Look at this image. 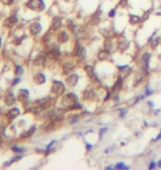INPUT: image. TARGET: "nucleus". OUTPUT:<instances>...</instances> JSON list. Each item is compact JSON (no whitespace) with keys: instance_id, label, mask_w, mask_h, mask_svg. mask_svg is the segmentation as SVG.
<instances>
[{"instance_id":"c756f323","label":"nucleus","mask_w":161,"mask_h":170,"mask_svg":"<svg viewBox=\"0 0 161 170\" xmlns=\"http://www.w3.org/2000/svg\"><path fill=\"white\" fill-rule=\"evenodd\" d=\"M119 111H120V117L123 118L125 115H126V113H127V109L126 108H120Z\"/></svg>"},{"instance_id":"6e6552de","label":"nucleus","mask_w":161,"mask_h":170,"mask_svg":"<svg viewBox=\"0 0 161 170\" xmlns=\"http://www.w3.org/2000/svg\"><path fill=\"white\" fill-rule=\"evenodd\" d=\"M5 102L8 106H11L16 103V96L12 93H7L6 96H5Z\"/></svg>"},{"instance_id":"a18cd8bd","label":"nucleus","mask_w":161,"mask_h":170,"mask_svg":"<svg viewBox=\"0 0 161 170\" xmlns=\"http://www.w3.org/2000/svg\"><path fill=\"white\" fill-rule=\"evenodd\" d=\"M0 45H1V38H0Z\"/></svg>"},{"instance_id":"79ce46f5","label":"nucleus","mask_w":161,"mask_h":170,"mask_svg":"<svg viewBox=\"0 0 161 170\" xmlns=\"http://www.w3.org/2000/svg\"><path fill=\"white\" fill-rule=\"evenodd\" d=\"M159 139H161V132L159 134V135H158V137L156 138V140H159Z\"/></svg>"},{"instance_id":"9b49d317","label":"nucleus","mask_w":161,"mask_h":170,"mask_svg":"<svg viewBox=\"0 0 161 170\" xmlns=\"http://www.w3.org/2000/svg\"><path fill=\"white\" fill-rule=\"evenodd\" d=\"M44 62H45V55H44V53H40L35 57V60L33 61V64L37 65V66H40V65H43Z\"/></svg>"},{"instance_id":"9d476101","label":"nucleus","mask_w":161,"mask_h":170,"mask_svg":"<svg viewBox=\"0 0 161 170\" xmlns=\"http://www.w3.org/2000/svg\"><path fill=\"white\" fill-rule=\"evenodd\" d=\"M41 25L40 23H38V22H34V23H32L31 27H30V32H31L33 36H37L39 34L40 32H41Z\"/></svg>"},{"instance_id":"f03ea898","label":"nucleus","mask_w":161,"mask_h":170,"mask_svg":"<svg viewBox=\"0 0 161 170\" xmlns=\"http://www.w3.org/2000/svg\"><path fill=\"white\" fill-rule=\"evenodd\" d=\"M27 7L34 11H43L45 5H44L43 0H29L27 2Z\"/></svg>"},{"instance_id":"2f4dec72","label":"nucleus","mask_w":161,"mask_h":170,"mask_svg":"<svg viewBox=\"0 0 161 170\" xmlns=\"http://www.w3.org/2000/svg\"><path fill=\"white\" fill-rule=\"evenodd\" d=\"M107 130H108V128H107V127H105V128H102V129H100V132H99V137L102 138L103 134H104L105 132H107Z\"/></svg>"},{"instance_id":"0eeeda50","label":"nucleus","mask_w":161,"mask_h":170,"mask_svg":"<svg viewBox=\"0 0 161 170\" xmlns=\"http://www.w3.org/2000/svg\"><path fill=\"white\" fill-rule=\"evenodd\" d=\"M17 21H18L17 17H16V16H12V17H9L8 19H6L3 25H5L6 28H12L13 25L17 23Z\"/></svg>"},{"instance_id":"4468645a","label":"nucleus","mask_w":161,"mask_h":170,"mask_svg":"<svg viewBox=\"0 0 161 170\" xmlns=\"http://www.w3.org/2000/svg\"><path fill=\"white\" fill-rule=\"evenodd\" d=\"M17 97H18L19 101H27L29 97V92L27 89H20Z\"/></svg>"},{"instance_id":"473e14b6","label":"nucleus","mask_w":161,"mask_h":170,"mask_svg":"<svg viewBox=\"0 0 161 170\" xmlns=\"http://www.w3.org/2000/svg\"><path fill=\"white\" fill-rule=\"evenodd\" d=\"M148 17H149V11H146L145 16H143V18H141V21H146V20L148 19Z\"/></svg>"},{"instance_id":"1a4fd4ad","label":"nucleus","mask_w":161,"mask_h":170,"mask_svg":"<svg viewBox=\"0 0 161 170\" xmlns=\"http://www.w3.org/2000/svg\"><path fill=\"white\" fill-rule=\"evenodd\" d=\"M19 114H20L19 108H17V107H13V108H11V109L7 113V117H8L9 119H14L16 117H18Z\"/></svg>"},{"instance_id":"c03bdc74","label":"nucleus","mask_w":161,"mask_h":170,"mask_svg":"<svg viewBox=\"0 0 161 170\" xmlns=\"http://www.w3.org/2000/svg\"><path fill=\"white\" fill-rule=\"evenodd\" d=\"M64 1H66V2H68V1H70V0H64Z\"/></svg>"},{"instance_id":"ea45409f","label":"nucleus","mask_w":161,"mask_h":170,"mask_svg":"<svg viewBox=\"0 0 161 170\" xmlns=\"http://www.w3.org/2000/svg\"><path fill=\"white\" fill-rule=\"evenodd\" d=\"M19 81H20L19 79H17V80H14V81H13V83H12V85H16V84H18Z\"/></svg>"},{"instance_id":"a19ab883","label":"nucleus","mask_w":161,"mask_h":170,"mask_svg":"<svg viewBox=\"0 0 161 170\" xmlns=\"http://www.w3.org/2000/svg\"><path fill=\"white\" fill-rule=\"evenodd\" d=\"M92 147H93V146L89 145V144H87V145H86V148L88 149V150H89V149H92Z\"/></svg>"},{"instance_id":"4be33fe9","label":"nucleus","mask_w":161,"mask_h":170,"mask_svg":"<svg viewBox=\"0 0 161 170\" xmlns=\"http://www.w3.org/2000/svg\"><path fill=\"white\" fill-rule=\"evenodd\" d=\"M34 132H35V126H32L31 128L28 130V132H22V137H25V138H27V137H30L31 135H33V134H34Z\"/></svg>"},{"instance_id":"f257e3e1","label":"nucleus","mask_w":161,"mask_h":170,"mask_svg":"<svg viewBox=\"0 0 161 170\" xmlns=\"http://www.w3.org/2000/svg\"><path fill=\"white\" fill-rule=\"evenodd\" d=\"M76 104H77V97L73 93H68L63 97V105L70 109H75Z\"/></svg>"},{"instance_id":"7ed1b4c3","label":"nucleus","mask_w":161,"mask_h":170,"mask_svg":"<svg viewBox=\"0 0 161 170\" xmlns=\"http://www.w3.org/2000/svg\"><path fill=\"white\" fill-rule=\"evenodd\" d=\"M65 91V86L62 82L60 81H54L53 85H52V92L55 95H62Z\"/></svg>"},{"instance_id":"ddd939ff","label":"nucleus","mask_w":161,"mask_h":170,"mask_svg":"<svg viewBox=\"0 0 161 170\" xmlns=\"http://www.w3.org/2000/svg\"><path fill=\"white\" fill-rule=\"evenodd\" d=\"M75 54L77 55V57H85V55H86V51H85V49H84V46H82V45H80V44H77L76 45V50H75Z\"/></svg>"},{"instance_id":"f3484780","label":"nucleus","mask_w":161,"mask_h":170,"mask_svg":"<svg viewBox=\"0 0 161 170\" xmlns=\"http://www.w3.org/2000/svg\"><path fill=\"white\" fill-rule=\"evenodd\" d=\"M149 61H150V54H149V53H146V54H143V63H145V74H148Z\"/></svg>"},{"instance_id":"dca6fc26","label":"nucleus","mask_w":161,"mask_h":170,"mask_svg":"<svg viewBox=\"0 0 161 170\" xmlns=\"http://www.w3.org/2000/svg\"><path fill=\"white\" fill-rule=\"evenodd\" d=\"M61 23H62V20H61V18H59V17H54L53 18V20H52V29L53 30H56V29H59L60 28V25H61Z\"/></svg>"},{"instance_id":"72a5a7b5","label":"nucleus","mask_w":161,"mask_h":170,"mask_svg":"<svg viewBox=\"0 0 161 170\" xmlns=\"http://www.w3.org/2000/svg\"><path fill=\"white\" fill-rule=\"evenodd\" d=\"M25 38V36H22L20 39H18V40H14V44H20L21 43V40H23V39Z\"/></svg>"},{"instance_id":"423d86ee","label":"nucleus","mask_w":161,"mask_h":170,"mask_svg":"<svg viewBox=\"0 0 161 170\" xmlns=\"http://www.w3.org/2000/svg\"><path fill=\"white\" fill-rule=\"evenodd\" d=\"M85 71H86V73H87V75L89 76L93 81H95V82H99V80H98V77L96 76V74H95V72H94V69L91 66V65H86L85 66Z\"/></svg>"},{"instance_id":"2eb2a0df","label":"nucleus","mask_w":161,"mask_h":170,"mask_svg":"<svg viewBox=\"0 0 161 170\" xmlns=\"http://www.w3.org/2000/svg\"><path fill=\"white\" fill-rule=\"evenodd\" d=\"M57 40H59L60 43H65V42H68V34L66 32L61 31L59 33V36H57Z\"/></svg>"},{"instance_id":"cd10ccee","label":"nucleus","mask_w":161,"mask_h":170,"mask_svg":"<svg viewBox=\"0 0 161 170\" xmlns=\"http://www.w3.org/2000/svg\"><path fill=\"white\" fill-rule=\"evenodd\" d=\"M159 40H160L159 38L152 39V40H151V46H152V48H156V46L158 45V43H159Z\"/></svg>"},{"instance_id":"39448f33","label":"nucleus","mask_w":161,"mask_h":170,"mask_svg":"<svg viewBox=\"0 0 161 170\" xmlns=\"http://www.w3.org/2000/svg\"><path fill=\"white\" fill-rule=\"evenodd\" d=\"M49 55L52 57V59H54V60H57L59 57H61V51H60V49H59V46H57V45L53 44V45L50 48Z\"/></svg>"},{"instance_id":"412c9836","label":"nucleus","mask_w":161,"mask_h":170,"mask_svg":"<svg viewBox=\"0 0 161 170\" xmlns=\"http://www.w3.org/2000/svg\"><path fill=\"white\" fill-rule=\"evenodd\" d=\"M94 96H95V93H94L93 89H87L84 93V98L85 100H93Z\"/></svg>"},{"instance_id":"bb28decb","label":"nucleus","mask_w":161,"mask_h":170,"mask_svg":"<svg viewBox=\"0 0 161 170\" xmlns=\"http://www.w3.org/2000/svg\"><path fill=\"white\" fill-rule=\"evenodd\" d=\"M14 72H16V74H17V75H21V74L23 73V69H22L20 65H17V66H16V69H14Z\"/></svg>"},{"instance_id":"5701e85b","label":"nucleus","mask_w":161,"mask_h":170,"mask_svg":"<svg viewBox=\"0 0 161 170\" xmlns=\"http://www.w3.org/2000/svg\"><path fill=\"white\" fill-rule=\"evenodd\" d=\"M129 21L131 25H137L138 22H140L141 21V19L138 17V16H134V14H131L129 17Z\"/></svg>"},{"instance_id":"b1692460","label":"nucleus","mask_w":161,"mask_h":170,"mask_svg":"<svg viewBox=\"0 0 161 170\" xmlns=\"http://www.w3.org/2000/svg\"><path fill=\"white\" fill-rule=\"evenodd\" d=\"M128 48H129V42H128V41L124 40V41L119 42V49L121 51H125L126 49H128Z\"/></svg>"},{"instance_id":"c85d7f7f","label":"nucleus","mask_w":161,"mask_h":170,"mask_svg":"<svg viewBox=\"0 0 161 170\" xmlns=\"http://www.w3.org/2000/svg\"><path fill=\"white\" fill-rule=\"evenodd\" d=\"M3 5H7V6H10V5H12L13 0H0Z\"/></svg>"},{"instance_id":"6ab92c4d","label":"nucleus","mask_w":161,"mask_h":170,"mask_svg":"<svg viewBox=\"0 0 161 170\" xmlns=\"http://www.w3.org/2000/svg\"><path fill=\"white\" fill-rule=\"evenodd\" d=\"M108 55H109V51L104 50V51H100L98 53V60L99 61H105L108 59Z\"/></svg>"},{"instance_id":"c9c22d12","label":"nucleus","mask_w":161,"mask_h":170,"mask_svg":"<svg viewBox=\"0 0 161 170\" xmlns=\"http://www.w3.org/2000/svg\"><path fill=\"white\" fill-rule=\"evenodd\" d=\"M115 12H116V10H115V9H113V10H111V12H109V17H114V16H115Z\"/></svg>"},{"instance_id":"58836bf2","label":"nucleus","mask_w":161,"mask_h":170,"mask_svg":"<svg viewBox=\"0 0 161 170\" xmlns=\"http://www.w3.org/2000/svg\"><path fill=\"white\" fill-rule=\"evenodd\" d=\"M111 97V92H108L107 93V95H106V97H105V101H108V98Z\"/></svg>"},{"instance_id":"e433bc0d","label":"nucleus","mask_w":161,"mask_h":170,"mask_svg":"<svg viewBox=\"0 0 161 170\" xmlns=\"http://www.w3.org/2000/svg\"><path fill=\"white\" fill-rule=\"evenodd\" d=\"M153 168H156V164L153 162V161H152L151 164L149 165V169H153Z\"/></svg>"},{"instance_id":"4c0bfd02","label":"nucleus","mask_w":161,"mask_h":170,"mask_svg":"<svg viewBox=\"0 0 161 170\" xmlns=\"http://www.w3.org/2000/svg\"><path fill=\"white\" fill-rule=\"evenodd\" d=\"M114 102H115V103H118V102H119V96H118V95H116V96L114 97Z\"/></svg>"},{"instance_id":"37998d69","label":"nucleus","mask_w":161,"mask_h":170,"mask_svg":"<svg viewBox=\"0 0 161 170\" xmlns=\"http://www.w3.org/2000/svg\"><path fill=\"white\" fill-rule=\"evenodd\" d=\"M158 166H159V167H161V159L159 160V161H158Z\"/></svg>"},{"instance_id":"aec40b11","label":"nucleus","mask_w":161,"mask_h":170,"mask_svg":"<svg viewBox=\"0 0 161 170\" xmlns=\"http://www.w3.org/2000/svg\"><path fill=\"white\" fill-rule=\"evenodd\" d=\"M73 69H74V64L73 63H65L63 65V72H64L65 74L70 73Z\"/></svg>"},{"instance_id":"20e7f679","label":"nucleus","mask_w":161,"mask_h":170,"mask_svg":"<svg viewBox=\"0 0 161 170\" xmlns=\"http://www.w3.org/2000/svg\"><path fill=\"white\" fill-rule=\"evenodd\" d=\"M54 103V100L51 98V97H45V98H42V100H39L37 102V104L39 105V107L41 109H45V108H49L51 107V105Z\"/></svg>"},{"instance_id":"a211bd4d","label":"nucleus","mask_w":161,"mask_h":170,"mask_svg":"<svg viewBox=\"0 0 161 170\" xmlns=\"http://www.w3.org/2000/svg\"><path fill=\"white\" fill-rule=\"evenodd\" d=\"M34 82H35V84H43L44 82H45V75L44 74H42V73H39V74H37V75L34 76Z\"/></svg>"},{"instance_id":"393cba45","label":"nucleus","mask_w":161,"mask_h":170,"mask_svg":"<svg viewBox=\"0 0 161 170\" xmlns=\"http://www.w3.org/2000/svg\"><path fill=\"white\" fill-rule=\"evenodd\" d=\"M121 84H123V77H119V79L117 80V82L115 83V85H114L113 89H114V91H116V89H119V88L121 87Z\"/></svg>"},{"instance_id":"f704fd0d","label":"nucleus","mask_w":161,"mask_h":170,"mask_svg":"<svg viewBox=\"0 0 161 170\" xmlns=\"http://www.w3.org/2000/svg\"><path fill=\"white\" fill-rule=\"evenodd\" d=\"M152 94V91H151V89H150V88H148L147 87V89H146V96H149V95H151Z\"/></svg>"},{"instance_id":"7c9ffc66","label":"nucleus","mask_w":161,"mask_h":170,"mask_svg":"<svg viewBox=\"0 0 161 170\" xmlns=\"http://www.w3.org/2000/svg\"><path fill=\"white\" fill-rule=\"evenodd\" d=\"M12 150L16 151V152H18V154H20V152H22V151H23V149H22V148H20V147H12Z\"/></svg>"},{"instance_id":"f8f14e48","label":"nucleus","mask_w":161,"mask_h":170,"mask_svg":"<svg viewBox=\"0 0 161 170\" xmlns=\"http://www.w3.org/2000/svg\"><path fill=\"white\" fill-rule=\"evenodd\" d=\"M77 81H78V76L76 75V74H72V75H70L66 79V82L70 86H75L76 84H77Z\"/></svg>"},{"instance_id":"a878e982","label":"nucleus","mask_w":161,"mask_h":170,"mask_svg":"<svg viewBox=\"0 0 161 170\" xmlns=\"http://www.w3.org/2000/svg\"><path fill=\"white\" fill-rule=\"evenodd\" d=\"M115 168H116V169H129V167H128V166H126L125 164H123V162H119V164H117L116 166H115Z\"/></svg>"}]
</instances>
